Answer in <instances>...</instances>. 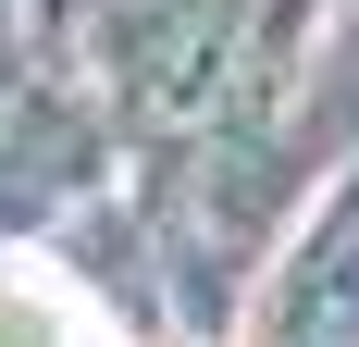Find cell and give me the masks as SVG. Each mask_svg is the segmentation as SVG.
Instances as JSON below:
<instances>
[{
  "mask_svg": "<svg viewBox=\"0 0 359 347\" xmlns=\"http://www.w3.org/2000/svg\"><path fill=\"white\" fill-rule=\"evenodd\" d=\"M0 347H100L87 298L62 273H37V261H0Z\"/></svg>",
  "mask_w": 359,
  "mask_h": 347,
  "instance_id": "1",
  "label": "cell"
}]
</instances>
